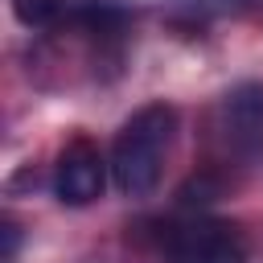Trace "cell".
<instances>
[{
  "label": "cell",
  "instance_id": "1",
  "mask_svg": "<svg viewBox=\"0 0 263 263\" xmlns=\"http://www.w3.org/2000/svg\"><path fill=\"white\" fill-rule=\"evenodd\" d=\"M173 132H177V111L168 103H148L119 127L111 144V177L123 197H148L156 189L164 156L173 148Z\"/></svg>",
  "mask_w": 263,
  "mask_h": 263
},
{
  "label": "cell",
  "instance_id": "2",
  "mask_svg": "<svg viewBox=\"0 0 263 263\" xmlns=\"http://www.w3.org/2000/svg\"><path fill=\"white\" fill-rule=\"evenodd\" d=\"M160 255L164 263H247V242L230 222L189 218L164 226Z\"/></svg>",
  "mask_w": 263,
  "mask_h": 263
},
{
  "label": "cell",
  "instance_id": "3",
  "mask_svg": "<svg viewBox=\"0 0 263 263\" xmlns=\"http://www.w3.org/2000/svg\"><path fill=\"white\" fill-rule=\"evenodd\" d=\"M222 136L238 160L263 164V82H242L222 99Z\"/></svg>",
  "mask_w": 263,
  "mask_h": 263
},
{
  "label": "cell",
  "instance_id": "4",
  "mask_svg": "<svg viewBox=\"0 0 263 263\" xmlns=\"http://www.w3.org/2000/svg\"><path fill=\"white\" fill-rule=\"evenodd\" d=\"M107 185V164L99 156V148L90 140H74L62 156H58V173H53V193L62 205H90Z\"/></svg>",
  "mask_w": 263,
  "mask_h": 263
},
{
  "label": "cell",
  "instance_id": "5",
  "mask_svg": "<svg viewBox=\"0 0 263 263\" xmlns=\"http://www.w3.org/2000/svg\"><path fill=\"white\" fill-rule=\"evenodd\" d=\"M12 12L29 29H53V25H66L70 0H12Z\"/></svg>",
  "mask_w": 263,
  "mask_h": 263
},
{
  "label": "cell",
  "instance_id": "6",
  "mask_svg": "<svg viewBox=\"0 0 263 263\" xmlns=\"http://www.w3.org/2000/svg\"><path fill=\"white\" fill-rule=\"evenodd\" d=\"M4 263H16V247H21V230H16V222H4Z\"/></svg>",
  "mask_w": 263,
  "mask_h": 263
}]
</instances>
